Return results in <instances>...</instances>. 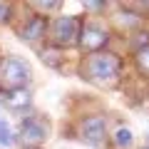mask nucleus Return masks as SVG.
<instances>
[{"label": "nucleus", "instance_id": "nucleus-9", "mask_svg": "<svg viewBox=\"0 0 149 149\" xmlns=\"http://www.w3.org/2000/svg\"><path fill=\"white\" fill-rule=\"evenodd\" d=\"M30 104H32L30 90H15V92H8L5 95V107L10 112H25Z\"/></svg>", "mask_w": 149, "mask_h": 149}, {"label": "nucleus", "instance_id": "nucleus-14", "mask_svg": "<svg viewBox=\"0 0 149 149\" xmlns=\"http://www.w3.org/2000/svg\"><path fill=\"white\" fill-rule=\"evenodd\" d=\"M13 8H15L13 3H0V25L13 17Z\"/></svg>", "mask_w": 149, "mask_h": 149}, {"label": "nucleus", "instance_id": "nucleus-5", "mask_svg": "<svg viewBox=\"0 0 149 149\" xmlns=\"http://www.w3.org/2000/svg\"><path fill=\"white\" fill-rule=\"evenodd\" d=\"M50 129H52V124H50V119L45 114L30 112V114H25L20 119V127H17V134H15L17 144H22V147H40L42 142H47Z\"/></svg>", "mask_w": 149, "mask_h": 149}, {"label": "nucleus", "instance_id": "nucleus-15", "mask_svg": "<svg viewBox=\"0 0 149 149\" xmlns=\"http://www.w3.org/2000/svg\"><path fill=\"white\" fill-rule=\"evenodd\" d=\"M85 10H92V13H104V10H107V3H85Z\"/></svg>", "mask_w": 149, "mask_h": 149}, {"label": "nucleus", "instance_id": "nucleus-13", "mask_svg": "<svg viewBox=\"0 0 149 149\" xmlns=\"http://www.w3.org/2000/svg\"><path fill=\"white\" fill-rule=\"evenodd\" d=\"M13 144H17V137L10 132V129H0V147H13Z\"/></svg>", "mask_w": 149, "mask_h": 149}, {"label": "nucleus", "instance_id": "nucleus-16", "mask_svg": "<svg viewBox=\"0 0 149 149\" xmlns=\"http://www.w3.org/2000/svg\"><path fill=\"white\" fill-rule=\"evenodd\" d=\"M22 149H42V147H22Z\"/></svg>", "mask_w": 149, "mask_h": 149}, {"label": "nucleus", "instance_id": "nucleus-12", "mask_svg": "<svg viewBox=\"0 0 149 149\" xmlns=\"http://www.w3.org/2000/svg\"><path fill=\"white\" fill-rule=\"evenodd\" d=\"M25 8L35 10V15L42 17V13H57L60 8H62V3H60V0H52V3H27Z\"/></svg>", "mask_w": 149, "mask_h": 149}, {"label": "nucleus", "instance_id": "nucleus-17", "mask_svg": "<svg viewBox=\"0 0 149 149\" xmlns=\"http://www.w3.org/2000/svg\"><path fill=\"white\" fill-rule=\"evenodd\" d=\"M142 149H149V144H144V147H142Z\"/></svg>", "mask_w": 149, "mask_h": 149}, {"label": "nucleus", "instance_id": "nucleus-1", "mask_svg": "<svg viewBox=\"0 0 149 149\" xmlns=\"http://www.w3.org/2000/svg\"><path fill=\"white\" fill-rule=\"evenodd\" d=\"M122 57L109 50H100V52L85 55L80 60V77L90 85L100 87V90H112L122 80Z\"/></svg>", "mask_w": 149, "mask_h": 149}, {"label": "nucleus", "instance_id": "nucleus-8", "mask_svg": "<svg viewBox=\"0 0 149 149\" xmlns=\"http://www.w3.org/2000/svg\"><path fill=\"white\" fill-rule=\"evenodd\" d=\"M109 22L114 25V30H117V32H124V35L144 30V20H142V17L134 15V13H129V10H124L122 5H119V13H114V15H112Z\"/></svg>", "mask_w": 149, "mask_h": 149}, {"label": "nucleus", "instance_id": "nucleus-4", "mask_svg": "<svg viewBox=\"0 0 149 149\" xmlns=\"http://www.w3.org/2000/svg\"><path fill=\"white\" fill-rule=\"evenodd\" d=\"M74 134L82 144L87 147H104L109 142V129H107V117L102 112H95V114H85V117L77 119L74 124Z\"/></svg>", "mask_w": 149, "mask_h": 149}, {"label": "nucleus", "instance_id": "nucleus-10", "mask_svg": "<svg viewBox=\"0 0 149 149\" xmlns=\"http://www.w3.org/2000/svg\"><path fill=\"white\" fill-rule=\"evenodd\" d=\"M109 144L114 149H129L134 144V134L129 127H119L114 134H109Z\"/></svg>", "mask_w": 149, "mask_h": 149}, {"label": "nucleus", "instance_id": "nucleus-3", "mask_svg": "<svg viewBox=\"0 0 149 149\" xmlns=\"http://www.w3.org/2000/svg\"><path fill=\"white\" fill-rule=\"evenodd\" d=\"M80 27H82V17H52L47 20V42L50 47H57V50H67L77 45V37H80Z\"/></svg>", "mask_w": 149, "mask_h": 149}, {"label": "nucleus", "instance_id": "nucleus-7", "mask_svg": "<svg viewBox=\"0 0 149 149\" xmlns=\"http://www.w3.org/2000/svg\"><path fill=\"white\" fill-rule=\"evenodd\" d=\"M17 37H20L22 42H27V45H35V42H40V40H45L47 37V17H40V15H27L25 17V22H22L20 27H17Z\"/></svg>", "mask_w": 149, "mask_h": 149}, {"label": "nucleus", "instance_id": "nucleus-6", "mask_svg": "<svg viewBox=\"0 0 149 149\" xmlns=\"http://www.w3.org/2000/svg\"><path fill=\"white\" fill-rule=\"evenodd\" d=\"M109 40H112L109 27H107L102 20H85V17H82L80 37H77V47H80L85 55H92V52L104 50Z\"/></svg>", "mask_w": 149, "mask_h": 149}, {"label": "nucleus", "instance_id": "nucleus-2", "mask_svg": "<svg viewBox=\"0 0 149 149\" xmlns=\"http://www.w3.org/2000/svg\"><path fill=\"white\" fill-rule=\"evenodd\" d=\"M30 80H32V70L27 60H22L20 55L0 57V92L3 95L15 90H27Z\"/></svg>", "mask_w": 149, "mask_h": 149}, {"label": "nucleus", "instance_id": "nucleus-11", "mask_svg": "<svg viewBox=\"0 0 149 149\" xmlns=\"http://www.w3.org/2000/svg\"><path fill=\"white\" fill-rule=\"evenodd\" d=\"M132 60H134V67H137V72L144 74V77H149V45H144V47L134 50Z\"/></svg>", "mask_w": 149, "mask_h": 149}]
</instances>
